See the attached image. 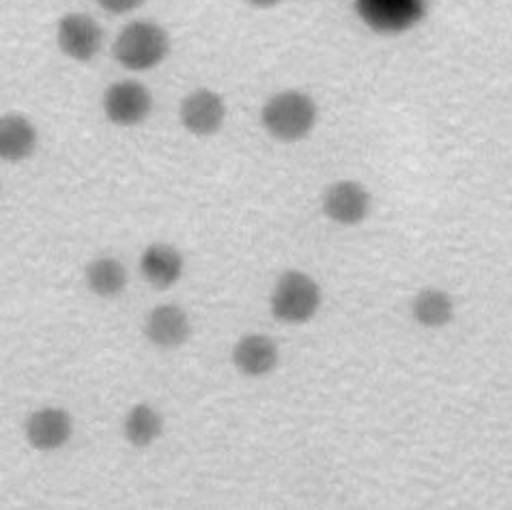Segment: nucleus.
I'll return each instance as SVG.
<instances>
[{"mask_svg":"<svg viewBox=\"0 0 512 510\" xmlns=\"http://www.w3.org/2000/svg\"><path fill=\"white\" fill-rule=\"evenodd\" d=\"M315 99L302 91H282L263 106L261 121L265 130L282 143L306 138L317 125Z\"/></svg>","mask_w":512,"mask_h":510,"instance_id":"f257e3e1","label":"nucleus"},{"mask_svg":"<svg viewBox=\"0 0 512 510\" xmlns=\"http://www.w3.org/2000/svg\"><path fill=\"white\" fill-rule=\"evenodd\" d=\"M170 52V37L155 22H132L119 33L112 54L130 72H149L158 67Z\"/></svg>","mask_w":512,"mask_h":510,"instance_id":"f03ea898","label":"nucleus"},{"mask_svg":"<svg viewBox=\"0 0 512 510\" xmlns=\"http://www.w3.org/2000/svg\"><path fill=\"white\" fill-rule=\"evenodd\" d=\"M321 306V289L315 278L297 269L284 272L272 295V313L278 321L289 325L308 323Z\"/></svg>","mask_w":512,"mask_h":510,"instance_id":"7ed1b4c3","label":"nucleus"},{"mask_svg":"<svg viewBox=\"0 0 512 510\" xmlns=\"http://www.w3.org/2000/svg\"><path fill=\"white\" fill-rule=\"evenodd\" d=\"M102 108L110 123L119 127H134L149 119L153 110V95L138 80H121L106 89Z\"/></svg>","mask_w":512,"mask_h":510,"instance_id":"20e7f679","label":"nucleus"},{"mask_svg":"<svg viewBox=\"0 0 512 510\" xmlns=\"http://www.w3.org/2000/svg\"><path fill=\"white\" fill-rule=\"evenodd\" d=\"M56 44L67 59L89 63L102 52L104 31L87 13H67L56 26Z\"/></svg>","mask_w":512,"mask_h":510,"instance_id":"39448f33","label":"nucleus"},{"mask_svg":"<svg viewBox=\"0 0 512 510\" xmlns=\"http://www.w3.org/2000/svg\"><path fill=\"white\" fill-rule=\"evenodd\" d=\"M74 435V420L63 407H41L26 418L24 437L37 452H54L69 444Z\"/></svg>","mask_w":512,"mask_h":510,"instance_id":"423d86ee","label":"nucleus"},{"mask_svg":"<svg viewBox=\"0 0 512 510\" xmlns=\"http://www.w3.org/2000/svg\"><path fill=\"white\" fill-rule=\"evenodd\" d=\"M181 125L194 136H213L226 119L224 99L209 89H196L179 106Z\"/></svg>","mask_w":512,"mask_h":510,"instance_id":"0eeeda50","label":"nucleus"},{"mask_svg":"<svg viewBox=\"0 0 512 510\" xmlns=\"http://www.w3.org/2000/svg\"><path fill=\"white\" fill-rule=\"evenodd\" d=\"M358 11L375 31L398 33L422 18L424 0H358Z\"/></svg>","mask_w":512,"mask_h":510,"instance_id":"6e6552de","label":"nucleus"},{"mask_svg":"<svg viewBox=\"0 0 512 510\" xmlns=\"http://www.w3.org/2000/svg\"><path fill=\"white\" fill-rule=\"evenodd\" d=\"M325 216L343 226H355L371 211V194L358 181H338L327 188L323 198Z\"/></svg>","mask_w":512,"mask_h":510,"instance_id":"1a4fd4ad","label":"nucleus"},{"mask_svg":"<svg viewBox=\"0 0 512 510\" xmlns=\"http://www.w3.org/2000/svg\"><path fill=\"white\" fill-rule=\"evenodd\" d=\"M192 334L190 317L175 304L155 306L145 321V336L149 343L162 349H177L188 343Z\"/></svg>","mask_w":512,"mask_h":510,"instance_id":"9d476101","label":"nucleus"},{"mask_svg":"<svg viewBox=\"0 0 512 510\" xmlns=\"http://www.w3.org/2000/svg\"><path fill=\"white\" fill-rule=\"evenodd\" d=\"M37 145L39 134L31 119L18 112L0 117V160L9 164L24 162L33 158Z\"/></svg>","mask_w":512,"mask_h":510,"instance_id":"9b49d317","label":"nucleus"},{"mask_svg":"<svg viewBox=\"0 0 512 510\" xmlns=\"http://www.w3.org/2000/svg\"><path fill=\"white\" fill-rule=\"evenodd\" d=\"M233 364L241 375L265 377L278 366V345L265 334H246L233 347Z\"/></svg>","mask_w":512,"mask_h":510,"instance_id":"f8f14e48","label":"nucleus"},{"mask_svg":"<svg viewBox=\"0 0 512 510\" xmlns=\"http://www.w3.org/2000/svg\"><path fill=\"white\" fill-rule=\"evenodd\" d=\"M140 272L151 287L170 289L183 274L181 252L168 244H151L140 257Z\"/></svg>","mask_w":512,"mask_h":510,"instance_id":"ddd939ff","label":"nucleus"},{"mask_svg":"<svg viewBox=\"0 0 512 510\" xmlns=\"http://www.w3.org/2000/svg\"><path fill=\"white\" fill-rule=\"evenodd\" d=\"M164 431V420L160 412L149 403H138L123 420V437L134 448H149Z\"/></svg>","mask_w":512,"mask_h":510,"instance_id":"4468645a","label":"nucleus"},{"mask_svg":"<svg viewBox=\"0 0 512 510\" xmlns=\"http://www.w3.org/2000/svg\"><path fill=\"white\" fill-rule=\"evenodd\" d=\"M84 280H87V287L97 297H117L127 287V269L119 259L112 257H99L91 261L84 269Z\"/></svg>","mask_w":512,"mask_h":510,"instance_id":"2eb2a0df","label":"nucleus"},{"mask_svg":"<svg viewBox=\"0 0 512 510\" xmlns=\"http://www.w3.org/2000/svg\"><path fill=\"white\" fill-rule=\"evenodd\" d=\"M414 319L424 328H444L454 317L452 297L442 289H424L416 295L414 306H411Z\"/></svg>","mask_w":512,"mask_h":510,"instance_id":"dca6fc26","label":"nucleus"},{"mask_svg":"<svg viewBox=\"0 0 512 510\" xmlns=\"http://www.w3.org/2000/svg\"><path fill=\"white\" fill-rule=\"evenodd\" d=\"M95 3L108 13H115V16H123V13H130L138 9L145 0H95Z\"/></svg>","mask_w":512,"mask_h":510,"instance_id":"f3484780","label":"nucleus"},{"mask_svg":"<svg viewBox=\"0 0 512 510\" xmlns=\"http://www.w3.org/2000/svg\"><path fill=\"white\" fill-rule=\"evenodd\" d=\"M248 3H250L252 7H256V9H272V7L280 5L282 0H248Z\"/></svg>","mask_w":512,"mask_h":510,"instance_id":"a211bd4d","label":"nucleus"}]
</instances>
